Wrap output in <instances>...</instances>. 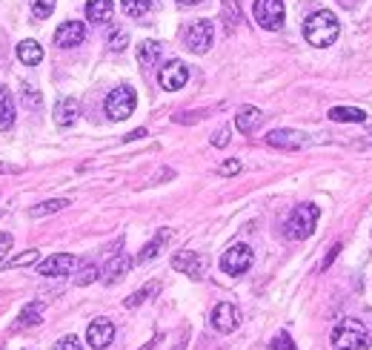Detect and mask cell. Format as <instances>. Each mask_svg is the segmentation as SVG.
Segmentation results:
<instances>
[{
	"label": "cell",
	"instance_id": "obj_1",
	"mask_svg": "<svg viewBox=\"0 0 372 350\" xmlns=\"http://www.w3.org/2000/svg\"><path fill=\"white\" fill-rule=\"evenodd\" d=\"M338 32H341V26H338V18L329 12V9H321V12H315L307 23H304V38H307V43H312V46H332L335 40H338Z\"/></svg>",
	"mask_w": 372,
	"mask_h": 350
},
{
	"label": "cell",
	"instance_id": "obj_2",
	"mask_svg": "<svg viewBox=\"0 0 372 350\" xmlns=\"http://www.w3.org/2000/svg\"><path fill=\"white\" fill-rule=\"evenodd\" d=\"M369 330L358 319H344L332 327V347L335 350H366Z\"/></svg>",
	"mask_w": 372,
	"mask_h": 350
},
{
	"label": "cell",
	"instance_id": "obj_3",
	"mask_svg": "<svg viewBox=\"0 0 372 350\" xmlns=\"http://www.w3.org/2000/svg\"><path fill=\"white\" fill-rule=\"evenodd\" d=\"M315 224H318V207L315 204H301V207H295L292 216L286 219V233H289V239L304 241L315 233Z\"/></svg>",
	"mask_w": 372,
	"mask_h": 350
},
{
	"label": "cell",
	"instance_id": "obj_4",
	"mask_svg": "<svg viewBox=\"0 0 372 350\" xmlns=\"http://www.w3.org/2000/svg\"><path fill=\"white\" fill-rule=\"evenodd\" d=\"M135 106H137V95H135L132 87H118V89H112L109 98H106V104H103V109H106V115H109L112 121H126V118L135 112Z\"/></svg>",
	"mask_w": 372,
	"mask_h": 350
},
{
	"label": "cell",
	"instance_id": "obj_5",
	"mask_svg": "<svg viewBox=\"0 0 372 350\" xmlns=\"http://www.w3.org/2000/svg\"><path fill=\"white\" fill-rule=\"evenodd\" d=\"M252 250L247 247V244H232L227 253L220 256V270L227 273V275H241V273H247L249 267H252Z\"/></svg>",
	"mask_w": 372,
	"mask_h": 350
},
{
	"label": "cell",
	"instance_id": "obj_6",
	"mask_svg": "<svg viewBox=\"0 0 372 350\" xmlns=\"http://www.w3.org/2000/svg\"><path fill=\"white\" fill-rule=\"evenodd\" d=\"M252 15L264 29L278 32L283 26V0H255Z\"/></svg>",
	"mask_w": 372,
	"mask_h": 350
},
{
	"label": "cell",
	"instance_id": "obj_7",
	"mask_svg": "<svg viewBox=\"0 0 372 350\" xmlns=\"http://www.w3.org/2000/svg\"><path fill=\"white\" fill-rule=\"evenodd\" d=\"M212 38H215V29H212L209 21H195V23H189L186 32H184L186 49H189V52H198V55H203V52L212 46Z\"/></svg>",
	"mask_w": 372,
	"mask_h": 350
},
{
	"label": "cell",
	"instance_id": "obj_8",
	"mask_svg": "<svg viewBox=\"0 0 372 350\" xmlns=\"http://www.w3.org/2000/svg\"><path fill=\"white\" fill-rule=\"evenodd\" d=\"M186 81H189V69H186L184 60H169V63H164V69L158 72V84H161L167 92L184 89Z\"/></svg>",
	"mask_w": 372,
	"mask_h": 350
},
{
	"label": "cell",
	"instance_id": "obj_9",
	"mask_svg": "<svg viewBox=\"0 0 372 350\" xmlns=\"http://www.w3.org/2000/svg\"><path fill=\"white\" fill-rule=\"evenodd\" d=\"M238 324H241V313H238L235 305L220 302V305L212 310V327H215L218 333H232V330H238Z\"/></svg>",
	"mask_w": 372,
	"mask_h": 350
},
{
	"label": "cell",
	"instance_id": "obj_10",
	"mask_svg": "<svg viewBox=\"0 0 372 350\" xmlns=\"http://www.w3.org/2000/svg\"><path fill=\"white\" fill-rule=\"evenodd\" d=\"M84 40H86V26H84L81 21H66V23H60L57 32H55V43H57L60 49L81 46Z\"/></svg>",
	"mask_w": 372,
	"mask_h": 350
},
{
	"label": "cell",
	"instance_id": "obj_11",
	"mask_svg": "<svg viewBox=\"0 0 372 350\" xmlns=\"http://www.w3.org/2000/svg\"><path fill=\"white\" fill-rule=\"evenodd\" d=\"M115 339V324L109 319H95L89 327H86V341L92 350H106Z\"/></svg>",
	"mask_w": 372,
	"mask_h": 350
},
{
	"label": "cell",
	"instance_id": "obj_12",
	"mask_svg": "<svg viewBox=\"0 0 372 350\" xmlns=\"http://www.w3.org/2000/svg\"><path fill=\"white\" fill-rule=\"evenodd\" d=\"M266 144L275 150H301L307 144V135L298 129H272L266 135Z\"/></svg>",
	"mask_w": 372,
	"mask_h": 350
},
{
	"label": "cell",
	"instance_id": "obj_13",
	"mask_svg": "<svg viewBox=\"0 0 372 350\" xmlns=\"http://www.w3.org/2000/svg\"><path fill=\"white\" fill-rule=\"evenodd\" d=\"M172 267L178 273H186L192 278H201L206 273V258L201 253H192V250H181L175 258H172Z\"/></svg>",
	"mask_w": 372,
	"mask_h": 350
},
{
	"label": "cell",
	"instance_id": "obj_14",
	"mask_svg": "<svg viewBox=\"0 0 372 350\" xmlns=\"http://www.w3.org/2000/svg\"><path fill=\"white\" fill-rule=\"evenodd\" d=\"M74 267H78V258H74V256H69V253H57V256H52V258H46V261H40L38 264V273L40 275H69Z\"/></svg>",
	"mask_w": 372,
	"mask_h": 350
},
{
	"label": "cell",
	"instance_id": "obj_15",
	"mask_svg": "<svg viewBox=\"0 0 372 350\" xmlns=\"http://www.w3.org/2000/svg\"><path fill=\"white\" fill-rule=\"evenodd\" d=\"M40 322H43V302H32V305H26V307L21 310V316L15 319V324L9 327V333H21V330L35 327V324H40Z\"/></svg>",
	"mask_w": 372,
	"mask_h": 350
},
{
	"label": "cell",
	"instance_id": "obj_16",
	"mask_svg": "<svg viewBox=\"0 0 372 350\" xmlns=\"http://www.w3.org/2000/svg\"><path fill=\"white\" fill-rule=\"evenodd\" d=\"M129 267H132V258H129L126 253H118V256H112V258H109V264L103 267V282H106V285H115V282H120V278L129 273Z\"/></svg>",
	"mask_w": 372,
	"mask_h": 350
},
{
	"label": "cell",
	"instance_id": "obj_17",
	"mask_svg": "<svg viewBox=\"0 0 372 350\" xmlns=\"http://www.w3.org/2000/svg\"><path fill=\"white\" fill-rule=\"evenodd\" d=\"M261 121H264V112H261L258 106H241L238 115H235V126H238V132H244V135H252V132L261 126Z\"/></svg>",
	"mask_w": 372,
	"mask_h": 350
},
{
	"label": "cell",
	"instance_id": "obj_18",
	"mask_svg": "<svg viewBox=\"0 0 372 350\" xmlns=\"http://www.w3.org/2000/svg\"><path fill=\"white\" fill-rule=\"evenodd\" d=\"M78 115H81V106H78V101H74V98H60L57 101V106H55L57 126H72L74 121H78Z\"/></svg>",
	"mask_w": 372,
	"mask_h": 350
},
{
	"label": "cell",
	"instance_id": "obj_19",
	"mask_svg": "<svg viewBox=\"0 0 372 350\" xmlns=\"http://www.w3.org/2000/svg\"><path fill=\"white\" fill-rule=\"evenodd\" d=\"M112 12H115L112 0H89V4H86V18L92 23H109Z\"/></svg>",
	"mask_w": 372,
	"mask_h": 350
},
{
	"label": "cell",
	"instance_id": "obj_20",
	"mask_svg": "<svg viewBox=\"0 0 372 350\" xmlns=\"http://www.w3.org/2000/svg\"><path fill=\"white\" fill-rule=\"evenodd\" d=\"M169 236H172L169 230H158V236H155L152 241H149V244H146V247H143V250L137 253V264H146V261H152V258H158V253L164 250V244L169 241Z\"/></svg>",
	"mask_w": 372,
	"mask_h": 350
},
{
	"label": "cell",
	"instance_id": "obj_21",
	"mask_svg": "<svg viewBox=\"0 0 372 350\" xmlns=\"http://www.w3.org/2000/svg\"><path fill=\"white\" fill-rule=\"evenodd\" d=\"M15 126V101L6 87H0V129Z\"/></svg>",
	"mask_w": 372,
	"mask_h": 350
},
{
	"label": "cell",
	"instance_id": "obj_22",
	"mask_svg": "<svg viewBox=\"0 0 372 350\" xmlns=\"http://www.w3.org/2000/svg\"><path fill=\"white\" fill-rule=\"evenodd\" d=\"M18 58H21V63H26V66H38V63L43 60V49H40L38 40H21V43H18Z\"/></svg>",
	"mask_w": 372,
	"mask_h": 350
},
{
	"label": "cell",
	"instance_id": "obj_23",
	"mask_svg": "<svg viewBox=\"0 0 372 350\" xmlns=\"http://www.w3.org/2000/svg\"><path fill=\"white\" fill-rule=\"evenodd\" d=\"M158 58H161V43L143 40V43L137 46V63H140L143 69H152V66L158 63Z\"/></svg>",
	"mask_w": 372,
	"mask_h": 350
},
{
	"label": "cell",
	"instance_id": "obj_24",
	"mask_svg": "<svg viewBox=\"0 0 372 350\" xmlns=\"http://www.w3.org/2000/svg\"><path fill=\"white\" fill-rule=\"evenodd\" d=\"M329 118L338 121V124H363V121H366V112H363V109H355V106H332V109H329Z\"/></svg>",
	"mask_w": 372,
	"mask_h": 350
},
{
	"label": "cell",
	"instance_id": "obj_25",
	"mask_svg": "<svg viewBox=\"0 0 372 350\" xmlns=\"http://www.w3.org/2000/svg\"><path fill=\"white\" fill-rule=\"evenodd\" d=\"M63 207H69L66 198H52V201H43V204L32 207V216H35V219H40V216H52V213H60Z\"/></svg>",
	"mask_w": 372,
	"mask_h": 350
},
{
	"label": "cell",
	"instance_id": "obj_26",
	"mask_svg": "<svg viewBox=\"0 0 372 350\" xmlns=\"http://www.w3.org/2000/svg\"><path fill=\"white\" fill-rule=\"evenodd\" d=\"M123 15L129 18H143L149 9H152V0H123Z\"/></svg>",
	"mask_w": 372,
	"mask_h": 350
},
{
	"label": "cell",
	"instance_id": "obj_27",
	"mask_svg": "<svg viewBox=\"0 0 372 350\" xmlns=\"http://www.w3.org/2000/svg\"><path fill=\"white\" fill-rule=\"evenodd\" d=\"M158 290H161V285H158V282H152V285H146V288H140L137 293H132V296L126 299V307H140V305H143V302H146L149 296H155Z\"/></svg>",
	"mask_w": 372,
	"mask_h": 350
},
{
	"label": "cell",
	"instance_id": "obj_28",
	"mask_svg": "<svg viewBox=\"0 0 372 350\" xmlns=\"http://www.w3.org/2000/svg\"><path fill=\"white\" fill-rule=\"evenodd\" d=\"M98 275H101V270H98L95 264H86V267H81V270H78V275H74V285H78V288H86V285H92V282H95Z\"/></svg>",
	"mask_w": 372,
	"mask_h": 350
},
{
	"label": "cell",
	"instance_id": "obj_29",
	"mask_svg": "<svg viewBox=\"0 0 372 350\" xmlns=\"http://www.w3.org/2000/svg\"><path fill=\"white\" fill-rule=\"evenodd\" d=\"M55 12V0H32V18L35 21H46Z\"/></svg>",
	"mask_w": 372,
	"mask_h": 350
},
{
	"label": "cell",
	"instance_id": "obj_30",
	"mask_svg": "<svg viewBox=\"0 0 372 350\" xmlns=\"http://www.w3.org/2000/svg\"><path fill=\"white\" fill-rule=\"evenodd\" d=\"M38 258H40L38 250H26V253H21V256H15V258H6L4 267H26V264H35Z\"/></svg>",
	"mask_w": 372,
	"mask_h": 350
},
{
	"label": "cell",
	"instance_id": "obj_31",
	"mask_svg": "<svg viewBox=\"0 0 372 350\" xmlns=\"http://www.w3.org/2000/svg\"><path fill=\"white\" fill-rule=\"evenodd\" d=\"M52 350H84V344H81L78 336H63Z\"/></svg>",
	"mask_w": 372,
	"mask_h": 350
},
{
	"label": "cell",
	"instance_id": "obj_32",
	"mask_svg": "<svg viewBox=\"0 0 372 350\" xmlns=\"http://www.w3.org/2000/svg\"><path fill=\"white\" fill-rule=\"evenodd\" d=\"M126 43H129V35H126V32H115V35L109 38V49H112V52H123Z\"/></svg>",
	"mask_w": 372,
	"mask_h": 350
},
{
	"label": "cell",
	"instance_id": "obj_33",
	"mask_svg": "<svg viewBox=\"0 0 372 350\" xmlns=\"http://www.w3.org/2000/svg\"><path fill=\"white\" fill-rule=\"evenodd\" d=\"M238 173H241V161L238 158H230L227 164L218 167V175H238Z\"/></svg>",
	"mask_w": 372,
	"mask_h": 350
},
{
	"label": "cell",
	"instance_id": "obj_34",
	"mask_svg": "<svg viewBox=\"0 0 372 350\" xmlns=\"http://www.w3.org/2000/svg\"><path fill=\"white\" fill-rule=\"evenodd\" d=\"M23 104H26L29 109H32V106L38 109V106H40V92L32 89V87H23Z\"/></svg>",
	"mask_w": 372,
	"mask_h": 350
},
{
	"label": "cell",
	"instance_id": "obj_35",
	"mask_svg": "<svg viewBox=\"0 0 372 350\" xmlns=\"http://www.w3.org/2000/svg\"><path fill=\"white\" fill-rule=\"evenodd\" d=\"M272 347H275V350H298L295 341H292L286 333H278V336L272 339Z\"/></svg>",
	"mask_w": 372,
	"mask_h": 350
},
{
	"label": "cell",
	"instance_id": "obj_36",
	"mask_svg": "<svg viewBox=\"0 0 372 350\" xmlns=\"http://www.w3.org/2000/svg\"><path fill=\"white\" fill-rule=\"evenodd\" d=\"M212 144H215V147H227V144H230V129H227V126L218 129V132L212 135Z\"/></svg>",
	"mask_w": 372,
	"mask_h": 350
},
{
	"label": "cell",
	"instance_id": "obj_37",
	"mask_svg": "<svg viewBox=\"0 0 372 350\" xmlns=\"http://www.w3.org/2000/svg\"><path fill=\"white\" fill-rule=\"evenodd\" d=\"M338 253H341V247H338V244H335V247H332V250H329V253H327V258H324V264H321V267H324V270H327V267H329V264H332V258H335V256H338Z\"/></svg>",
	"mask_w": 372,
	"mask_h": 350
},
{
	"label": "cell",
	"instance_id": "obj_38",
	"mask_svg": "<svg viewBox=\"0 0 372 350\" xmlns=\"http://www.w3.org/2000/svg\"><path fill=\"white\" fill-rule=\"evenodd\" d=\"M158 341H161V336H155L152 341H146V344H143V347H137V350H155V344H158Z\"/></svg>",
	"mask_w": 372,
	"mask_h": 350
},
{
	"label": "cell",
	"instance_id": "obj_39",
	"mask_svg": "<svg viewBox=\"0 0 372 350\" xmlns=\"http://www.w3.org/2000/svg\"><path fill=\"white\" fill-rule=\"evenodd\" d=\"M143 135H146V129H135V132L129 135V141H135V138H143Z\"/></svg>",
	"mask_w": 372,
	"mask_h": 350
},
{
	"label": "cell",
	"instance_id": "obj_40",
	"mask_svg": "<svg viewBox=\"0 0 372 350\" xmlns=\"http://www.w3.org/2000/svg\"><path fill=\"white\" fill-rule=\"evenodd\" d=\"M184 6H198V4H203V0H181Z\"/></svg>",
	"mask_w": 372,
	"mask_h": 350
},
{
	"label": "cell",
	"instance_id": "obj_41",
	"mask_svg": "<svg viewBox=\"0 0 372 350\" xmlns=\"http://www.w3.org/2000/svg\"><path fill=\"white\" fill-rule=\"evenodd\" d=\"M344 4H352V0H344Z\"/></svg>",
	"mask_w": 372,
	"mask_h": 350
}]
</instances>
